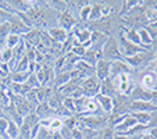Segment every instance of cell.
I'll use <instances>...</instances> for the list:
<instances>
[{"mask_svg":"<svg viewBox=\"0 0 157 139\" xmlns=\"http://www.w3.org/2000/svg\"><path fill=\"white\" fill-rule=\"evenodd\" d=\"M101 59L109 60V61H116V60H122L121 52H120V46H118V41L114 36L110 35L107 38L106 43H104L103 49H101Z\"/></svg>","mask_w":157,"mask_h":139,"instance_id":"1","label":"cell"},{"mask_svg":"<svg viewBox=\"0 0 157 139\" xmlns=\"http://www.w3.org/2000/svg\"><path fill=\"white\" fill-rule=\"evenodd\" d=\"M78 124H81L83 128H88V129H103L109 125L106 117H100V115H82V118L78 121Z\"/></svg>","mask_w":157,"mask_h":139,"instance_id":"2","label":"cell"},{"mask_svg":"<svg viewBox=\"0 0 157 139\" xmlns=\"http://www.w3.org/2000/svg\"><path fill=\"white\" fill-rule=\"evenodd\" d=\"M118 46H120V52H121V54H122L124 59H128V57H132L138 53H142V52L147 50V49L142 48V46H139V44H133V43H131V42H128L122 35H120Z\"/></svg>","mask_w":157,"mask_h":139,"instance_id":"3","label":"cell"},{"mask_svg":"<svg viewBox=\"0 0 157 139\" xmlns=\"http://www.w3.org/2000/svg\"><path fill=\"white\" fill-rule=\"evenodd\" d=\"M81 89L83 91V95L86 98H95L96 95L100 93V81L93 75V77L85 78L81 83Z\"/></svg>","mask_w":157,"mask_h":139,"instance_id":"4","label":"cell"},{"mask_svg":"<svg viewBox=\"0 0 157 139\" xmlns=\"http://www.w3.org/2000/svg\"><path fill=\"white\" fill-rule=\"evenodd\" d=\"M11 103L13 106L15 107L18 113L21 114V117L24 118L25 115H28L29 113L35 111V107H32L29 104V102L27 100L25 96H21V95H11Z\"/></svg>","mask_w":157,"mask_h":139,"instance_id":"5","label":"cell"},{"mask_svg":"<svg viewBox=\"0 0 157 139\" xmlns=\"http://www.w3.org/2000/svg\"><path fill=\"white\" fill-rule=\"evenodd\" d=\"M124 60L132 67V70H133V68H139V67H142V65L149 64V63L153 60V54H151V52L146 50V52L138 53V54H135V56L128 57V59H124Z\"/></svg>","mask_w":157,"mask_h":139,"instance_id":"6","label":"cell"},{"mask_svg":"<svg viewBox=\"0 0 157 139\" xmlns=\"http://www.w3.org/2000/svg\"><path fill=\"white\" fill-rule=\"evenodd\" d=\"M132 71H133L132 67L124 59L111 61V64H110V78H116L121 74H129Z\"/></svg>","mask_w":157,"mask_h":139,"instance_id":"7","label":"cell"},{"mask_svg":"<svg viewBox=\"0 0 157 139\" xmlns=\"http://www.w3.org/2000/svg\"><path fill=\"white\" fill-rule=\"evenodd\" d=\"M9 22H10V25H11V33L18 35V36H24L25 33H28L31 29H32V28L27 27L17 14H13Z\"/></svg>","mask_w":157,"mask_h":139,"instance_id":"8","label":"cell"},{"mask_svg":"<svg viewBox=\"0 0 157 139\" xmlns=\"http://www.w3.org/2000/svg\"><path fill=\"white\" fill-rule=\"evenodd\" d=\"M110 64H111V61L104 60V59H100L95 64V77L100 82L107 79V78H110Z\"/></svg>","mask_w":157,"mask_h":139,"instance_id":"9","label":"cell"},{"mask_svg":"<svg viewBox=\"0 0 157 139\" xmlns=\"http://www.w3.org/2000/svg\"><path fill=\"white\" fill-rule=\"evenodd\" d=\"M151 95H153L151 91H147V89L142 88L140 85H135L133 91L131 92L129 99L132 102H150Z\"/></svg>","mask_w":157,"mask_h":139,"instance_id":"10","label":"cell"},{"mask_svg":"<svg viewBox=\"0 0 157 139\" xmlns=\"http://www.w3.org/2000/svg\"><path fill=\"white\" fill-rule=\"evenodd\" d=\"M57 20H59L60 28L64 29V31H70V29H72L74 27H77V20H75V17L72 15V13L70 11V10L61 13Z\"/></svg>","mask_w":157,"mask_h":139,"instance_id":"11","label":"cell"},{"mask_svg":"<svg viewBox=\"0 0 157 139\" xmlns=\"http://www.w3.org/2000/svg\"><path fill=\"white\" fill-rule=\"evenodd\" d=\"M136 120L133 118L131 114H127L125 115V118L122 120L121 122H118L117 125H114V131H116V133H120V135H125V133L128 132V131L131 129V128H133L135 125H136Z\"/></svg>","mask_w":157,"mask_h":139,"instance_id":"12","label":"cell"},{"mask_svg":"<svg viewBox=\"0 0 157 139\" xmlns=\"http://www.w3.org/2000/svg\"><path fill=\"white\" fill-rule=\"evenodd\" d=\"M35 114L39 117V120H40V121L56 117V111H54V110L49 106L48 102H44V103H39L38 106H36V109H35Z\"/></svg>","mask_w":157,"mask_h":139,"instance_id":"13","label":"cell"},{"mask_svg":"<svg viewBox=\"0 0 157 139\" xmlns=\"http://www.w3.org/2000/svg\"><path fill=\"white\" fill-rule=\"evenodd\" d=\"M22 41H24L27 48H38L40 44V31L32 28L29 32L22 36Z\"/></svg>","mask_w":157,"mask_h":139,"instance_id":"14","label":"cell"},{"mask_svg":"<svg viewBox=\"0 0 157 139\" xmlns=\"http://www.w3.org/2000/svg\"><path fill=\"white\" fill-rule=\"evenodd\" d=\"M95 99H96V102H98V104L100 106V109L103 113H106V114H111V113H113V106H114L113 98L99 93V95L95 96Z\"/></svg>","mask_w":157,"mask_h":139,"instance_id":"15","label":"cell"},{"mask_svg":"<svg viewBox=\"0 0 157 139\" xmlns=\"http://www.w3.org/2000/svg\"><path fill=\"white\" fill-rule=\"evenodd\" d=\"M131 113L135 111H146V113H154L157 111V107L150 102H132L131 100Z\"/></svg>","mask_w":157,"mask_h":139,"instance_id":"16","label":"cell"},{"mask_svg":"<svg viewBox=\"0 0 157 139\" xmlns=\"http://www.w3.org/2000/svg\"><path fill=\"white\" fill-rule=\"evenodd\" d=\"M48 35L50 36L52 39H53V42H56V43H60V44H63L65 41H67V38H68V32H67V31H64V29H61L60 27H52V28H49Z\"/></svg>","mask_w":157,"mask_h":139,"instance_id":"17","label":"cell"},{"mask_svg":"<svg viewBox=\"0 0 157 139\" xmlns=\"http://www.w3.org/2000/svg\"><path fill=\"white\" fill-rule=\"evenodd\" d=\"M140 86L147 91H157V75L154 72H146L142 78V83Z\"/></svg>","mask_w":157,"mask_h":139,"instance_id":"18","label":"cell"},{"mask_svg":"<svg viewBox=\"0 0 157 139\" xmlns=\"http://www.w3.org/2000/svg\"><path fill=\"white\" fill-rule=\"evenodd\" d=\"M139 33V39H140V46L145 49H149L153 44V36H151L150 31L147 29V27H142L140 29H138Z\"/></svg>","mask_w":157,"mask_h":139,"instance_id":"19","label":"cell"},{"mask_svg":"<svg viewBox=\"0 0 157 139\" xmlns=\"http://www.w3.org/2000/svg\"><path fill=\"white\" fill-rule=\"evenodd\" d=\"M100 93L101 95L110 96V98H114V96L118 95L110 78H107V79H104V81H101L100 82Z\"/></svg>","mask_w":157,"mask_h":139,"instance_id":"20","label":"cell"},{"mask_svg":"<svg viewBox=\"0 0 157 139\" xmlns=\"http://www.w3.org/2000/svg\"><path fill=\"white\" fill-rule=\"evenodd\" d=\"M52 95H53V89L50 86H39V88H36V98H38L39 103L48 102Z\"/></svg>","mask_w":157,"mask_h":139,"instance_id":"21","label":"cell"},{"mask_svg":"<svg viewBox=\"0 0 157 139\" xmlns=\"http://www.w3.org/2000/svg\"><path fill=\"white\" fill-rule=\"evenodd\" d=\"M133 118L136 120L138 124L140 125H145V127H149L151 121V113H146V111H135V113H131Z\"/></svg>","mask_w":157,"mask_h":139,"instance_id":"22","label":"cell"},{"mask_svg":"<svg viewBox=\"0 0 157 139\" xmlns=\"http://www.w3.org/2000/svg\"><path fill=\"white\" fill-rule=\"evenodd\" d=\"M70 79H71L70 72H67V71L57 72L56 77H54V86H56L57 89H60V88H63L67 82H70Z\"/></svg>","mask_w":157,"mask_h":139,"instance_id":"23","label":"cell"},{"mask_svg":"<svg viewBox=\"0 0 157 139\" xmlns=\"http://www.w3.org/2000/svg\"><path fill=\"white\" fill-rule=\"evenodd\" d=\"M100 59H101V53H98V52H93V50H90V49H86V53L83 54V57H82L81 60H83V61L89 63V64L95 65L96 63H98Z\"/></svg>","mask_w":157,"mask_h":139,"instance_id":"24","label":"cell"},{"mask_svg":"<svg viewBox=\"0 0 157 139\" xmlns=\"http://www.w3.org/2000/svg\"><path fill=\"white\" fill-rule=\"evenodd\" d=\"M31 72L29 71H25V72H11V74L9 75L10 81L11 82H15V83H25L28 81V78H29Z\"/></svg>","mask_w":157,"mask_h":139,"instance_id":"25","label":"cell"},{"mask_svg":"<svg viewBox=\"0 0 157 139\" xmlns=\"http://www.w3.org/2000/svg\"><path fill=\"white\" fill-rule=\"evenodd\" d=\"M100 18H103L101 15V3L99 2H93L92 3V11H90V15H89V21H99Z\"/></svg>","mask_w":157,"mask_h":139,"instance_id":"26","label":"cell"},{"mask_svg":"<svg viewBox=\"0 0 157 139\" xmlns=\"http://www.w3.org/2000/svg\"><path fill=\"white\" fill-rule=\"evenodd\" d=\"M143 17L147 21L149 24H154L157 22V9L156 7H146L145 13H143Z\"/></svg>","mask_w":157,"mask_h":139,"instance_id":"27","label":"cell"},{"mask_svg":"<svg viewBox=\"0 0 157 139\" xmlns=\"http://www.w3.org/2000/svg\"><path fill=\"white\" fill-rule=\"evenodd\" d=\"M9 121H10V120H9ZM6 133H7V136H9V139H18V138H20V127H18L15 122L10 121Z\"/></svg>","mask_w":157,"mask_h":139,"instance_id":"28","label":"cell"},{"mask_svg":"<svg viewBox=\"0 0 157 139\" xmlns=\"http://www.w3.org/2000/svg\"><path fill=\"white\" fill-rule=\"evenodd\" d=\"M49 6H52V10H56V11H60V14L68 10V3L67 2H63V0H57V2H48Z\"/></svg>","mask_w":157,"mask_h":139,"instance_id":"29","label":"cell"},{"mask_svg":"<svg viewBox=\"0 0 157 139\" xmlns=\"http://www.w3.org/2000/svg\"><path fill=\"white\" fill-rule=\"evenodd\" d=\"M20 42H21V36L14 35V33H10L7 41H6V46L9 49H11V50H14L18 44H20Z\"/></svg>","mask_w":157,"mask_h":139,"instance_id":"30","label":"cell"},{"mask_svg":"<svg viewBox=\"0 0 157 139\" xmlns=\"http://www.w3.org/2000/svg\"><path fill=\"white\" fill-rule=\"evenodd\" d=\"M11 104V98L7 95V92L3 91V89H0V109L6 110L7 107Z\"/></svg>","mask_w":157,"mask_h":139,"instance_id":"31","label":"cell"},{"mask_svg":"<svg viewBox=\"0 0 157 139\" xmlns=\"http://www.w3.org/2000/svg\"><path fill=\"white\" fill-rule=\"evenodd\" d=\"M90 11H92V3H88L85 4L83 7H81L79 9V13H78V15H79V18L82 21H89V15H90Z\"/></svg>","mask_w":157,"mask_h":139,"instance_id":"32","label":"cell"},{"mask_svg":"<svg viewBox=\"0 0 157 139\" xmlns=\"http://www.w3.org/2000/svg\"><path fill=\"white\" fill-rule=\"evenodd\" d=\"M99 135H100V139H114V136H116V131H114L113 127L107 125L106 128L101 129V132L99 133Z\"/></svg>","mask_w":157,"mask_h":139,"instance_id":"33","label":"cell"},{"mask_svg":"<svg viewBox=\"0 0 157 139\" xmlns=\"http://www.w3.org/2000/svg\"><path fill=\"white\" fill-rule=\"evenodd\" d=\"M63 106L68 110L70 113H72V114L77 113V109H75V100L72 98H64V100H63Z\"/></svg>","mask_w":157,"mask_h":139,"instance_id":"34","label":"cell"},{"mask_svg":"<svg viewBox=\"0 0 157 139\" xmlns=\"http://www.w3.org/2000/svg\"><path fill=\"white\" fill-rule=\"evenodd\" d=\"M71 53L75 54L77 57H79V59H82L83 54L86 53V48L85 46H82V44H75L74 48L71 49Z\"/></svg>","mask_w":157,"mask_h":139,"instance_id":"35","label":"cell"},{"mask_svg":"<svg viewBox=\"0 0 157 139\" xmlns=\"http://www.w3.org/2000/svg\"><path fill=\"white\" fill-rule=\"evenodd\" d=\"M27 83L32 89H36V88H39V86H40V83H39V81H38V77H36V74H31L29 78H28V81H27Z\"/></svg>","mask_w":157,"mask_h":139,"instance_id":"36","label":"cell"},{"mask_svg":"<svg viewBox=\"0 0 157 139\" xmlns=\"http://www.w3.org/2000/svg\"><path fill=\"white\" fill-rule=\"evenodd\" d=\"M71 136H72V139H83L82 129H78V128H74V129L71 131Z\"/></svg>","mask_w":157,"mask_h":139,"instance_id":"37","label":"cell"},{"mask_svg":"<svg viewBox=\"0 0 157 139\" xmlns=\"http://www.w3.org/2000/svg\"><path fill=\"white\" fill-rule=\"evenodd\" d=\"M147 128H157V111L151 113V121Z\"/></svg>","mask_w":157,"mask_h":139,"instance_id":"38","label":"cell"},{"mask_svg":"<svg viewBox=\"0 0 157 139\" xmlns=\"http://www.w3.org/2000/svg\"><path fill=\"white\" fill-rule=\"evenodd\" d=\"M147 132L150 133L154 139H157V128H147Z\"/></svg>","mask_w":157,"mask_h":139,"instance_id":"39","label":"cell"},{"mask_svg":"<svg viewBox=\"0 0 157 139\" xmlns=\"http://www.w3.org/2000/svg\"><path fill=\"white\" fill-rule=\"evenodd\" d=\"M150 103H153L157 107V91H153V95H151V100Z\"/></svg>","mask_w":157,"mask_h":139,"instance_id":"40","label":"cell"},{"mask_svg":"<svg viewBox=\"0 0 157 139\" xmlns=\"http://www.w3.org/2000/svg\"><path fill=\"white\" fill-rule=\"evenodd\" d=\"M114 139H129V138H128V136H125V135H120V133H116Z\"/></svg>","mask_w":157,"mask_h":139,"instance_id":"41","label":"cell"},{"mask_svg":"<svg viewBox=\"0 0 157 139\" xmlns=\"http://www.w3.org/2000/svg\"><path fill=\"white\" fill-rule=\"evenodd\" d=\"M2 117H4V111H3V109H0V118Z\"/></svg>","mask_w":157,"mask_h":139,"instance_id":"42","label":"cell"},{"mask_svg":"<svg viewBox=\"0 0 157 139\" xmlns=\"http://www.w3.org/2000/svg\"><path fill=\"white\" fill-rule=\"evenodd\" d=\"M18 139H22V138H21V136H20V138H18Z\"/></svg>","mask_w":157,"mask_h":139,"instance_id":"43","label":"cell"}]
</instances>
